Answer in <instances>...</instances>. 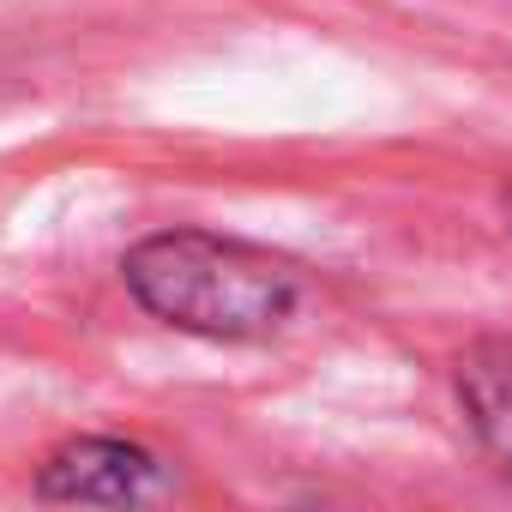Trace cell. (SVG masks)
Segmentation results:
<instances>
[{
  "label": "cell",
  "instance_id": "obj_1",
  "mask_svg": "<svg viewBox=\"0 0 512 512\" xmlns=\"http://www.w3.org/2000/svg\"><path fill=\"white\" fill-rule=\"evenodd\" d=\"M121 284L163 326L217 344H253L284 332L308 296L296 260L211 229L145 235L121 260Z\"/></svg>",
  "mask_w": 512,
  "mask_h": 512
},
{
  "label": "cell",
  "instance_id": "obj_2",
  "mask_svg": "<svg viewBox=\"0 0 512 512\" xmlns=\"http://www.w3.org/2000/svg\"><path fill=\"white\" fill-rule=\"evenodd\" d=\"M157 458L133 440H115V434H85V440H67L43 458L37 470V500H55V506H133V500H151L157 494Z\"/></svg>",
  "mask_w": 512,
  "mask_h": 512
},
{
  "label": "cell",
  "instance_id": "obj_3",
  "mask_svg": "<svg viewBox=\"0 0 512 512\" xmlns=\"http://www.w3.org/2000/svg\"><path fill=\"white\" fill-rule=\"evenodd\" d=\"M458 404L476 440L512 470V338H476L458 356Z\"/></svg>",
  "mask_w": 512,
  "mask_h": 512
},
{
  "label": "cell",
  "instance_id": "obj_4",
  "mask_svg": "<svg viewBox=\"0 0 512 512\" xmlns=\"http://www.w3.org/2000/svg\"><path fill=\"white\" fill-rule=\"evenodd\" d=\"M500 223H506V235H512V181L500 187Z\"/></svg>",
  "mask_w": 512,
  "mask_h": 512
}]
</instances>
